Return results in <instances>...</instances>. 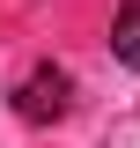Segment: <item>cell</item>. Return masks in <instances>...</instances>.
<instances>
[{
    "label": "cell",
    "instance_id": "1",
    "mask_svg": "<svg viewBox=\"0 0 140 148\" xmlns=\"http://www.w3.org/2000/svg\"><path fill=\"white\" fill-rule=\"evenodd\" d=\"M67 104H74V82H67V67H52V59H37V67L15 82V119H30V126L67 119Z\"/></svg>",
    "mask_w": 140,
    "mask_h": 148
},
{
    "label": "cell",
    "instance_id": "2",
    "mask_svg": "<svg viewBox=\"0 0 140 148\" xmlns=\"http://www.w3.org/2000/svg\"><path fill=\"white\" fill-rule=\"evenodd\" d=\"M111 59L140 67V0H118V15H111Z\"/></svg>",
    "mask_w": 140,
    "mask_h": 148
}]
</instances>
